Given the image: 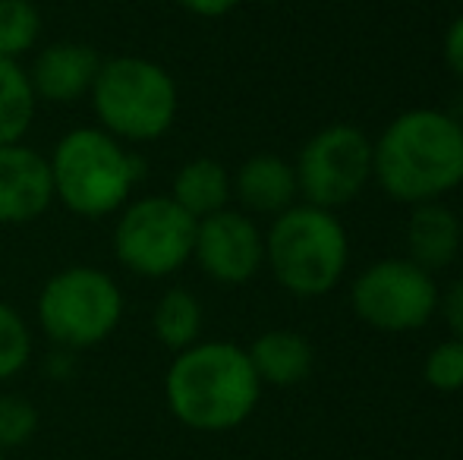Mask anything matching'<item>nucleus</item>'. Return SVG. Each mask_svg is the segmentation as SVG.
Here are the masks:
<instances>
[{
	"label": "nucleus",
	"mask_w": 463,
	"mask_h": 460,
	"mask_svg": "<svg viewBox=\"0 0 463 460\" xmlns=\"http://www.w3.org/2000/svg\"><path fill=\"white\" fill-rule=\"evenodd\" d=\"M38 99L19 61L0 57V146H16L35 123Z\"/></svg>",
	"instance_id": "nucleus-17"
},
{
	"label": "nucleus",
	"mask_w": 463,
	"mask_h": 460,
	"mask_svg": "<svg viewBox=\"0 0 463 460\" xmlns=\"http://www.w3.org/2000/svg\"><path fill=\"white\" fill-rule=\"evenodd\" d=\"M42 35V13L32 0H0V57L23 61Z\"/></svg>",
	"instance_id": "nucleus-19"
},
{
	"label": "nucleus",
	"mask_w": 463,
	"mask_h": 460,
	"mask_svg": "<svg viewBox=\"0 0 463 460\" xmlns=\"http://www.w3.org/2000/svg\"><path fill=\"white\" fill-rule=\"evenodd\" d=\"M250 362L256 369L262 385L275 388H293L299 381L309 379L312 366H316V350L299 332L290 328H271L262 332L250 347Z\"/></svg>",
	"instance_id": "nucleus-15"
},
{
	"label": "nucleus",
	"mask_w": 463,
	"mask_h": 460,
	"mask_svg": "<svg viewBox=\"0 0 463 460\" xmlns=\"http://www.w3.org/2000/svg\"><path fill=\"white\" fill-rule=\"evenodd\" d=\"M460 4H463V0H460Z\"/></svg>",
	"instance_id": "nucleus-27"
},
{
	"label": "nucleus",
	"mask_w": 463,
	"mask_h": 460,
	"mask_svg": "<svg viewBox=\"0 0 463 460\" xmlns=\"http://www.w3.org/2000/svg\"><path fill=\"white\" fill-rule=\"evenodd\" d=\"M54 205L48 155L25 142L0 146V224H32Z\"/></svg>",
	"instance_id": "nucleus-11"
},
{
	"label": "nucleus",
	"mask_w": 463,
	"mask_h": 460,
	"mask_svg": "<svg viewBox=\"0 0 463 460\" xmlns=\"http://www.w3.org/2000/svg\"><path fill=\"white\" fill-rule=\"evenodd\" d=\"M38 429V413L19 394H0V448L29 442Z\"/></svg>",
	"instance_id": "nucleus-22"
},
{
	"label": "nucleus",
	"mask_w": 463,
	"mask_h": 460,
	"mask_svg": "<svg viewBox=\"0 0 463 460\" xmlns=\"http://www.w3.org/2000/svg\"><path fill=\"white\" fill-rule=\"evenodd\" d=\"M441 290L432 271L413 258H378L350 284V306L356 319L382 334L420 332L439 313Z\"/></svg>",
	"instance_id": "nucleus-8"
},
{
	"label": "nucleus",
	"mask_w": 463,
	"mask_h": 460,
	"mask_svg": "<svg viewBox=\"0 0 463 460\" xmlns=\"http://www.w3.org/2000/svg\"><path fill=\"white\" fill-rule=\"evenodd\" d=\"M193 258L214 284H250L265 265V233L246 211L224 209L195 224Z\"/></svg>",
	"instance_id": "nucleus-10"
},
{
	"label": "nucleus",
	"mask_w": 463,
	"mask_h": 460,
	"mask_svg": "<svg viewBox=\"0 0 463 460\" xmlns=\"http://www.w3.org/2000/svg\"><path fill=\"white\" fill-rule=\"evenodd\" d=\"M439 309L445 313V322H448V328H451V338L458 341V344H463V277L445 290Z\"/></svg>",
	"instance_id": "nucleus-23"
},
{
	"label": "nucleus",
	"mask_w": 463,
	"mask_h": 460,
	"mask_svg": "<svg viewBox=\"0 0 463 460\" xmlns=\"http://www.w3.org/2000/svg\"><path fill=\"white\" fill-rule=\"evenodd\" d=\"M441 51H445V63L451 67V73L463 82V13L454 19L451 25H448Z\"/></svg>",
	"instance_id": "nucleus-24"
},
{
	"label": "nucleus",
	"mask_w": 463,
	"mask_h": 460,
	"mask_svg": "<svg viewBox=\"0 0 463 460\" xmlns=\"http://www.w3.org/2000/svg\"><path fill=\"white\" fill-rule=\"evenodd\" d=\"M265 265L293 296H325L344 281L350 237L335 211L297 202L280 211L265 233Z\"/></svg>",
	"instance_id": "nucleus-3"
},
{
	"label": "nucleus",
	"mask_w": 463,
	"mask_h": 460,
	"mask_svg": "<svg viewBox=\"0 0 463 460\" xmlns=\"http://www.w3.org/2000/svg\"><path fill=\"white\" fill-rule=\"evenodd\" d=\"M372 180L410 209L441 202L463 183V123L439 108L397 114L372 142Z\"/></svg>",
	"instance_id": "nucleus-1"
},
{
	"label": "nucleus",
	"mask_w": 463,
	"mask_h": 460,
	"mask_svg": "<svg viewBox=\"0 0 463 460\" xmlns=\"http://www.w3.org/2000/svg\"><path fill=\"white\" fill-rule=\"evenodd\" d=\"M32 356V332L25 319L0 300V381L13 379L25 369Z\"/></svg>",
	"instance_id": "nucleus-20"
},
{
	"label": "nucleus",
	"mask_w": 463,
	"mask_h": 460,
	"mask_svg": "<svg viewBox=\"0 0 463 460\" xmlns=\"http://www.w3.org/2000/svg\"><path fill=\"white\" fill-rule=\"evenodd\" d=\"M195 218L171 196H142L120 209L114 224V256L129 275L161 281L193 262Z\"/></svg>",
	"instance_id": "nucleus-7"
},
{
	"label": "nucleus",
	"mask_w": 463,
	"mask_h": 460,
	"mask_svg": "<svg viewBox=\"0 0 463 460\" xmlns=\"http://www.w3.org/2000/svg\"><path fill=\"white\" fill-rule=\"evenodd\" d=\"M167 196L195 221L218 215V211L231 209V171L214 158H193L177 167Z\"/></svg>",
	"instance_id": "nucleus-16"
},
{
	"label": "nucleus",
	"mask_w": 463,
	"mask_h": 460,
	"mask_svg": "<svg viewBox=\"0 0 463 460\" xmlns=\"http://www.w3.org/2000/svg\"><path fill=\"white\" fill-rule=\"evenodd\" d=\"M202 319H205V315H202L199 296L186 287H171L161 294L158 303H155L152 332L167 350L180 353V350L199 344Z\"/></svg>",
	"instance_id": "nucleus-18"
},
{
	"label": "nucleus",
	"mask_w": 463,
	"mask_h": 460,
	"mask_svg": "<svg viewBox=\"0 0 463 460\" xmlns=\"http://www.w3.org/2000/svg\"><path fill=\"white\" fill-rule=\"evenodd\" d=\"M180 10L193 13V16H202V19H218V16H227L231 10H237L243 0H174Z\"/></svg>",
	"instance_id": "nucleus-25"
},
{
	"label": "nucleus",
	"mask_w": 463,
	"mask_h": 460,
	"mask_svg": "<svg viewBox=\"0 0 463 460\" xmlns=\"http://www.w3.org/2000/svg\"><path fill=\"white\" fill-rule=\"evenodd\" d=\"M54 199L80 218H104L129 202L136 158L101 127H80L61 136L48 155Z\"/></svg>",
	"instance_id": "nucleus-5"
},
{
	"label": "nucleus",
	"mask_w": 463,
	"mask_h": 460,
	"mask_svg": "<svg viewBox=\"0 0 463 460\" xmlns=\"http://www.w3.org/2000/svg\"><path fill=\"white\" fill-rule=\"evenodd\" d=\"M171 413L195 432L243 426L262 398V381L240 344L199 341L174 356L165 379Z\"/></svg>",
	"instance_id": "nucleus-2"
},
{
	"label": "nucleus",
	"mask_w": 463,
	"mask_h": 460,
	"mask_svg": "<svg viewBox=\"0 0 463 460\" xmlns=\"http://www.w3.org/2000/svg\"><path fill=\"white\" fill-rule=\"evenodd\" d=\"M0 460H4V455H0Z\"/></svg>",
	"instance_id": "nucleus-26"
},
{
	"label": "nucleus",
	"mask_w": 463,
	"mask_h": 460,
	"mask_svg": "<svg viewBox=\"0 0 463 460\" xmlns=\"http://www.w3.org/2000/svg\"><path fill=\"white\" fill-rule=\"evenodd\" d=\"M101 61L104 57L86 42H54L38 51L25 73H29L32 92L38 101L76 105L92 92Z\"/></svg>",
	"instance_id": "nucleus-12"
},
{
	"label": "nucleus",
	"mask_w": 463,
	"mask_h": 460,
	"mask_svg": "<svg viewBox=\"0 0 463 460\" xmlns=\"http://www.w3.org/2000/svg\"><path fill=\"white\" fill-rule=\"evenodd\" d=\"M89 101L104 133H110L117 142H136V146L171 133L180 111L174 76L161 63L136 54L101 61Z\"/></svg>",
	"instance_id": "nucleus-4"
},
{
	"label": "nucleus",
	"mask_w": 463,
	"mask_h": 460,
	"mask_svg": "<svg viewBox=\"0 0 463 460\" xmlns=\"http://www.w3.org/2000/svg\"><path fill=\"white\" fill-rule=\"evenodd\" d=\"M403 239H407V258H413L426 271H439L458 258L463 224L458 211L448 209L445 202H422L410 211Z\"/></svg>",
	"instance_id": "nucleus-14"
},
{
	"label": "nucleus",
	"mask_w": 463,
	"mask_h": 460,
	"mask_svg": "<svg viewBox=\"0 0 463 460\" xmlns=\"http://www.w3.org/2000/svg\"><path fill=\"white\" fill-rule=\"evenodd\" d=\"M42 332L63 350L108 341L123 319V290L104 268L70 265L44 281L35 303Z\"/></svg>",
	"instance_id": "nucleus-6"
},
{
	"label": "nucleus",
	"mask_w": 463,
	"mask_h": 460,
	"mask_svg": "<svg viewBox=\"0 0 463 460\" xmlns=\"http://www.w3.org/2000/svg\"><path fill=\"white\" fill-rule=\"evenodd\" d=\"M233 199L243 205L246 215H271L293 209L299 199L297 171L287 158L271 152L250 155L237 171L231 174Z\"/></svg>",
	"instance_id": "nucleus-13"
},
{
	"label": "nucleus",
	"mask_w": 463,
	"mask_h": 460,
	"mask_svg": "<svg viewBox=\"0 0 463 460\" xmlns=\"http://www.w3.org/2000/svg\"><path fill=\"white\" fill-rule=\"evenodd\" d=\"M422 375H426L429 388L441 394L463 391V344H458L454 338L435 344L422 362Z\"/></svg>",
	"instance_id": "nucleus-21"
},
{
	"label": "nucleus",
	"mask_w": 463,
	"mask_h": 460,
	"mask_svg": "<svg viewBox=\"0 0 463 460\" xmlns=\"http://www.w3.org/2000/svg\"><path fill=\"white\" fill-rule=\"evenodd\" d=\"M306 205L337 211L372 180V139L354 123H331L312 133L293 164Z\"/></svg>",
	"instance_id": "nucleus-9"
}]
</instances>
